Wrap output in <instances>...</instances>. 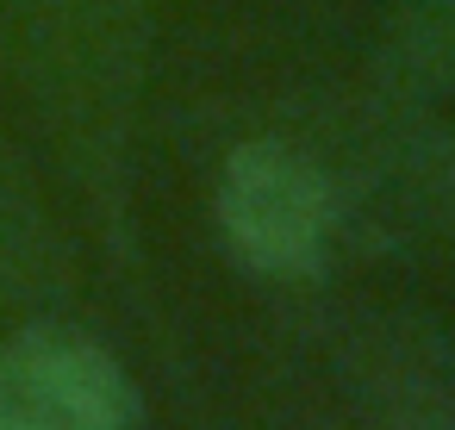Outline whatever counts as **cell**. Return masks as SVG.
Returning a JSON list of instances; mask_svg holds the SVG:
<instances>
[{"instance_id": "cell-5", "label": "cell", "mask_w": 455, "mask_h": 430, "mask_svg": "<svg viewBox=\"0 0 455 430\" xmlns=\"http://www.w3.org/2000/svg\"><path fill=\"white\" fill-rule=\"evenodd\" d=\"M13 237L26 243V200L13 194L7 175H0V256H13Z\"/></svg>"}, {"instance_id": "cell-2", "label": "cell", "mask_w": 455, "mask_h": 430, "mask_svg": "<svg viewBox=\"0 0 455 430\" xmlns=\"http://www.w3.org/2000/svg\"><path fill=\"white\" fill-rule=\"evenodd\" d=\"M0 430H144L125 362L76 324L0 337Z\"/></svg>"}, {"instance_id": "cell-3", "label": "cell", "mask_w": 455, "mask_h": 430, "mask_svg": "<svg viewBox=\"0 0 455 430\" xmlns=\"http://www.w3.org/2000/svg\"><path fill=\"white\" fill-rule=\"evenodd\" d=\"M393 107L399 119L374 138L368 175L387 212L455 262V125L430 119V100H393Z\"/></svg>"}, {"instance_id": "cell-4", "label": "cell", "mask_w": 455, "mask_h": 430, "mask_svg": "<svg viewBox=\"0 0 455 430\" xmlns=\"http://www.w3.org/2000/svg\"><path fill=\"white\" fill-rule=\"evenodd\" d=\"M374 69L387 100L455 94V0H387Z\"/></svg>"}, {"instance_id": "cell-1", "label": "cell", "mask_w": 455, "mask_h": 430, "mask_svg": "<svg viewBox=\"0 0 455 430\" xmlns=\"http://www.w3.org/2000/svg\"><path fill=\"white\" fill-rule=\"evenodd\" d=\"M212 225L250 275L299 281L324 268L337 225H343V194H337V175L306 144L243 138L219 163Z\"/></svg>"}]
</instances>
